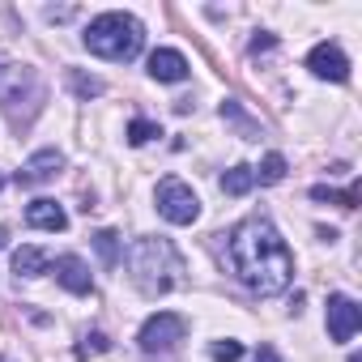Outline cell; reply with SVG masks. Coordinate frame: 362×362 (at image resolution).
<instances>
[{
  "label": "cell",
  "instance_id": "cell-4",
  "mask_svg": "<svg viewBox=\"0 0 362 362\" xmlns=\"http://www.w3.org/2000/svg\"><path fill=\"white\" fill-rule=\"evenodd\" d=\"M43 98H47L43 77L30 64H0V111L13 124H30L39 115Z\"/></svg>",
  "mask_w": 362,
  "mask_h": 362
},
{
  "label": "cell",
  "instance_id": "cell-10",
  "mask_svg": "<svg viewBox=\"0 0 362 362\" xmlns=\"http://www.w3.org/2000/svg\"><path fill=\"white\" fill-rule=\"evenodd\" d=\"M56 281L69 290V294H94V277H90V269H86V260L81 256H56Z\"/></svg>",
  "mask_w": 362,
  "mask_h": 362
},
{
  "label": "cell",
  "instance_id": "cell-17",
  "mask_svg": "<svg viewBox=\"0 0 362 362\" xmlns=\"http://www.w3.org/2000/svg\"><path fill=\"white\" fill-rule=\"evenodd\" d=\"M94 252H98V260H103L107 269H115V264H119V235H115V230H98V235H94Z\"/></svg>",
  "mask_w": 362,
  "mask_h": 362
},
{
  "label": "cell",
  "instance_id": "cell-25",
  "mask_svg": "<svg viewBox=\"0 0 362 362\" xmlns=\"http://www.w3.org/2000/svg\"><path fill=\"white\" fill-rule=\"evenodd\" d=\"M47 18H52V22H69V18H73V9H47Z\"/></svg>",
  "mask_w": 362,
  "mask_h": 362
},
{
  "label": "cell",
  "instance_id": "cell-12",
  "mask_svg": "<svg viewBox=\"0 0 362 362\" xmlns=\"http://www.w3.org/2000/svg\"><path fill=\"white\" fill-rule=\"evenodd\" d=\"M26 222H30L35 230H52V235H56V230H64V226H69V214H64L56 201L39 197V201H30V205H26Z\"/></svg>",
  "mask_w": 362,
  "mask_h": 362
},
{
  "label": "cell",
  "instance_id": "cell-22",
  "mask_svg": "<svg viewBox=\"0 0 362 362\" xmlns=\"http://www.w3.org/2000/svg\"><path fill=\"white\" fill-rule=\"evenodd\" d=\"M209 354H214V362H239V358H243V345L230 341V337H222V341L209 345Z\"/></svg>",
  "mask_w": 362,
  "mask_h": 362
},
{
  "label": "cell",
  "instance_id": "cell-7",
  "mask_svg": "<svg viewBox=\"0 0 362 362\" xmlns=\"http://www.w3.org/2000/svg\"><path fill=\"white\" fill-rule=\"evenodd\" d=\"M328 337L337 341V345H345V341H354V332L362 328V307L349 298V294H328Z\"/></svg>",
  "mask_w": 362,
  "mask_h": 362
},
{
  "label": "cell",
  "instance_id": "cell-23",
  "mask_svg": "<svg viewBox=\"0 0 362 362\" xmlns=\"http://www.w3.org/2000/svg\"><path fill=\"white\" fill-rule=\"evenodd\" d=\"M256 362H281V354H277L273 345H260V349H256Z\"/></svg>",
  "mask_w": 362,
  "mask_h": 362
},
{
  "label": "cell",
  "instance_id": "cell-24",
  "mask_svg": "<svg viewBox=\"0 0 362 362\" xmlns=\"http://www.w3.org/2000/svg\"><path fill=\"white\" fill-rule=\"evenodd\" d=\"M269 47H273V35H256L252 39V52H269Z\"/></svg>",
  "mask_w": 362,
  "mask_h": 362
},
{
  "label": "cell",
  "instance_id": "cell-16",
  "mask_svg": "<svg viewBox=\"0 0 362 362\" xmlns=\"http://www.w3.org/2000/svg\"><path fill=\"white\" fill-rule=\"evenodd\" d=\"M311 201H328V205H341V209H358V188H345V192H337V188H324V184H315V188H311Z\"/></svg>",
  "mask_w": 362,
  "mask_h": 362
},
{
  "label": "cell",
  "instance_id": "cell-1",
  "mask_svg": "<svg viewBox=\"0 0 362 362\" xmlns=\"http://www.w3.org/2000/svg\"><path fill=\"white\" fill-rule=\"evenodd\" d=\"M226 256H230V269L235 277L260 294V298H273L290 286L294 277V256L281 239V230L269 222V218H247L230 230L226 239Z\"/></svg>",
  "mask_w": 362,
  "mask_h": 362
},
{
  "label": "cell",
  "instance_id": "cell-20",
  "mask_svg": "<svg viewBox=\"0 0 362 362\" xmlns=\"http://www.w3.org/2000/svg\"><path fill=\"white\" fill-rule=\"evenodd\" d=\"M153 136H162V128H158L153 119H132V124H128V145H145V141H153Z\"/></svg>",
  "mask_w": 362,
  "mask_h": 362
},
{
  "label": "cell",
  "instance_id": "cell-8",
  "mask_svg": "<svg viewBox=\"0 0 362 362\" xmlns=\"http://www.w3.org/2000/svg\"><path fill=\"white\" fill-rule=\"evenodd\" d=\"M64 170V153L60 149H39L26 158V166L13 175V184L18 188H39V184H52V179Z\"/></svg>",
  "mask_w": 362,
  "mask_h": 362
},
{
  "label": "cell",
  "instance_id": "cell-9",
  "mask_svg": "<svg viewBox=\"0 0 362 362\" xmlns=\"http://www.w3.org/2000/svg\"><path fill=\"white\" fill-rule=\"evenodd\" d=\"M307 69L320 77V81H349V60H345V52L337 47V43H315L311 52H307Z\"/></svg>",
  "mask_w": 362,
  "mask_h": 362
},
{
  "label": "cell",
  "instance_id": "cell-11",
  "mask_svg": "<svg viewBox=\"0 0 362 362\" xmlns=\"http://www.w3.org/2000/svg\"><path fill=\"white\" fill-rule=\"evenodd\" d=\"M149 77H153V81H166V86L188 81V60H184V52H175V47H158V52L149 56Z\"/></svg>",
  "mask_w": 362,
  "mask_h": 362
},
{
  "label": "cell",
  "instance_id": "cell-15",
  "mask_svg": "<svg viewBox=\"0 0 362 362\" xmlns=\"http://www.w3.org/2000/svg\"><path fill=\"white\" fill-rule=\"evenodd\" d=\"M252 179H256V184H281V179H286V158L281 153H264V162L260 166H252Z\"/></svg>",
  "mask_w": 362,
  "mask_h": 362
},
{
  "label": "cell",
  "instance_id": "cell-5",
  "mask_svg": "<svg viewBox=\"0 0 362 362\" xmlns=\"http://www.w3.org/2000/svg\"><path fill=\"white\" fill-rule=\"evenodd\" d=\"M136 341H141V354L145 358H166V354H175L179 345L188 341V320L175 315V311H158V315H149L141 324Z\"/></svg>",
  "mask_w": 362,
  "mask_h": 362
},
{
  "label": "cell",
  "instance_id": "cell-14",
  "mask_svg": "<svg viewBox=\"0 0 362 362\" xmlns=\"http://www.w3.org/2000/svg\"><path fill=\"white\" fill-rule=\"evenodd\" d=\"M252 188H256L252 166H230V170L222 175V192H226V197H247Z\"/></svg>",
  "mask_w": 362,
  "mask_h": 362
},
{
  "label": "cell",
  "instance_id": "cell-18",
  "mask_svg": "<svg viewBox=\"0 0 362 362\" xmlns=\"http://www.w3.org/2000/svg\"><path fill=\"white\" fill-rule=\"evenodd\" d=\"M111 349V337L107 332H86L81 341H77V358H98V354H107Z\"/></svg>",
  "mask_w": 362,
  "mask_h": 362
},
{
  "label": "cell",
  "instance_id": "cell-3",
  "mask_svg": "<svg viewBox=\"0 0 362 362\" xmlns=\"http://www.w3.org/2000/svg\"><path fill=\"white\" fill-rule=\"evenodd\" d=\"M81 43H86L94 56H103V60H132V56H141V47H145V26H141L132 13H98V18L86 26Z\"/></svg>",
  "mask_w": 362,
  "mask_h": 362
},
{
  "label": "cell",
  "instance_id": "cell-26",
  "mask_svg": "<svg viewBox=\"0 0 362 362\" xmlns=\"http://www.w3.org/2000/svg\"><path fill=\"white\" fill-rule=\"evenodd\" d=\"M5 247H9V230H5V226H0V252H5Z\"/></svg>",
  "mask_w": 362,
  "mask_h": 362
},
{
  "label": "cell",
  "instance_id": "cell-13",
  "mask_svg": "<svg viewBox=\"0 0 362 362\" xmlns=\"http://www.w3.org/2000/svg\"><path fill=\"white\" fill-rule=\"evenodd\" d=\"M47 269H52V256H47L43 247H18V252H13V277L35 281V277H43Z\"/></svg>",
  "mask_w": 362,
  "mask_h": 362
},
{
  "label": "cell",
  "instance_id": "cell-2",
  "mask_svg": "<svg viewBox=\"0 0 362 362\" xmlns=\"http://www.w3.org/2000/svg\"><path fill=\"white\" fill-rule=\"evenodd\" d=\"M128 273L145 298H158V294H170L184 281V256L162 235H141L128 247Z\"/></svg>",
  "mask_w": 362,
  "mask_h": 362
},
{
  "label": "cell",
  "instance_id": "cell-6",
  "mask_svg": "<svg viewBox=\"0 0 362 362\" xmlns=\"http://www.w3.org/2000/svg\"><path fill=\"white\" fill-rule=\"evenodd\" d=\"M158 214L170 226H192L201 218V201H197V192L184 184V179H162L158 184Z\"/></svg>",
  "mask_w": 362,
  "mask_h": 362
},
{
  "label": "cell",
  "instance_id": "cell-19",
  "mask_svg": "<svg viewBox=\"0 0 362 362\" xmlns=\"http://www.w3.org/2000/svg\"><path fill=\"white\" fill-rule=\"evenodd\" d=\"M69 86H73V94H77V98H98V94L107 90L98 77H86V73H69Z\"/></svg>",
  "mask_w": 362,
  "mask_h": 362
},
{
  "label": "cell",
  "instance_id": "cell-21",
  "mask_svg": "<svg viewBox=\"0 0 362 362\" xmlns=\"http://www.w3.org/2000/svg\"><path fill=\"white\" fill-rule=\"evenodd\" d=\"M222 119H235L243 136H256V132H260V128H256V124H252V119L239 111V103H235V98H226V103H222Z\"/></svg>",
  "mask_w": 362,
  "mask_h": 362
}]
</instances>
